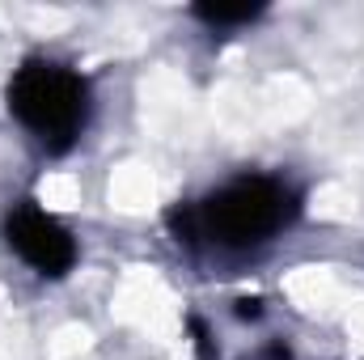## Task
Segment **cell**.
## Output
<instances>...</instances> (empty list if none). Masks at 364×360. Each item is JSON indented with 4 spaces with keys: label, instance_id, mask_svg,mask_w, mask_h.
I'll return each mask as SVG.
<instances>
[{
    "label": "cell",
    "instance_id": "2",
    "mask_svg": "<svg viewBox=\"0 0 364 360\" xmlns=\"http://www.w3.org/2000/svg\"><path fill=\"white\" fill-rule=\"evenodd\" d=\"M4 106L47 157H64L93 123V85L55 55H26L4 85Z\"/></svg>",
    "mask_w": 364,
    "mask_h": 360
},
{
    "label": "cell",
    "instance_id": "1",
    "mask_svg": "<svg viewBox=\"0 0 364 360\" xmlns=\"http://www.w3.org/2000/svg\"><path fill=\"white\" fill-rule=\"evenodd\" d=\"M305 212V191L288 174L242 170L199 199L174 203L166 225L182 250L208 259H242L275 246Z\"/></svg>",
    "mask_w": 364,
    "mask_h": 360
},
{
    "label": "cell",
    "instance_id": "3",
    "mask_svg": "<svg viewBox=\"0 0 364 360\" xmlns=\"http://www.w3.org/2000/svg\"><path fill=\"white\" fill-rule=\"evenodd\" d=\"M0 229H4V246L43 280L73 275L77 259H81V246H77L73 229L60 216H51L43 203H34V199H17L4 212Z\"/></svg>",
    "mask_w": 364,
    "mask_h": 360
},
{
    "label": "cell",
    "instance_id": "4",
    "mask_svg": "<svg viewBox=\"0 0 364 360\" xmlns=\"http://www.w3.org/2000/svg\"><path fill=\"white\" fill-rule=\"evenodd\" d=\"M267 13V4H195L191 17H199L212 30H233V26H255Z\"/></svg>",
    "mask_w": 364,
    "mask_h": 360
}]
</instances>
